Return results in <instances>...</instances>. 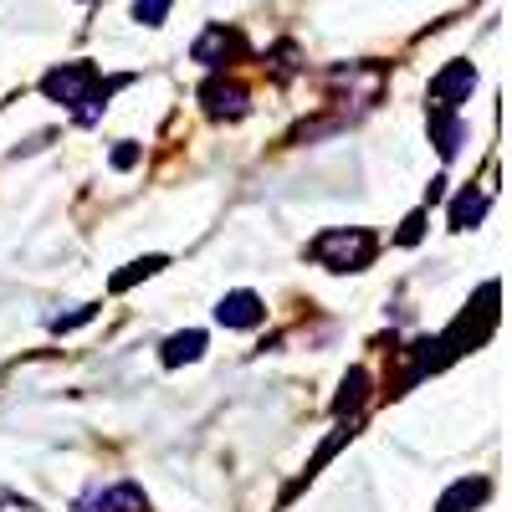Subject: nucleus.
<instances>
[{
  "label": "nucleus",
  "instance_id": "9b49d317",
  "mask_svg": "<svg viewBox=\"0 0 512 512\" xmlns=\"http://www.w3.org/2000/svg\"><path fill=\"white\" fill-rule=\"evenodd\" d=\"M425 123H431V139H436V149L451 159L456 149H461V118H456V108H431V118H425Z\"/></svg>",
  "mask_w": 512,
  "mask_h": 512
},
{
  "label": "nucleus",
  "instance_id": "a211bd4d",
  "mask_svg": "<svg viewBox=\"0 0 512 512\" xmlns=\"http://www.w3.org/2000/svg\"><path fill=\"white\" fill-rule=\"evenodd\" d=\"M0 512H41L36 502H21V497H11V492H0Z\"/></svg>",
  "mask_w": 512,
  "mask_h": 512
},
{
  "label": "nucleus",
  "instance_id": "423d86ee",
  "mask_svg": "<svg viewBox=\"0 0 512 512\" xmlns=\"http://www.w3.org/2000/svg\"><path fill=\"white\" fill-rule=\"evenodd\" d=\"M200 98H205V108L216 113V118H241L251 103H246V88L241 82H231V77H210L205 88H200Z\"/></svg>",
  "mask_w": 512,
  "mask_h": 512
},
{
  "label": "nucleus",
  "instance_id": "1a4fd4ad",
  "mask_svg": "<svg viewBox=\"0 0 512 512\" xmlns=\"http://www.w3.org/2000/svg\"><path fill=\"white\" fill-rule=\"evenodd\" d=\"M487 205H492V190H472V185H466L456 200H451V231H472L482 216H487Z\"/></svg>",
  "mask_w": 512,
  "mask_h": 512
},
{
  "label": "nucleus",
  "instance_id": "f03ea898",
  "mask_svg": "<svg viewBox=\"0 0 512 512\" xmlns=\"http://www.w3.org/2000/svg\"><path fill=\"white\" fill-rule=\"evenodd\" d=\"M93 88H98L93 62H67V67H52L47 77H41V93H47L52 103H62V108H77V113L93 98Z\"/></svg>",
  "mask_w": 512,
  "mask_h": 512
},
{
  "label": "nucleus",
  "instance_id": "9d476101",
  "mask_svg": "<svg viewBox=\"0 0 512 512\" xmlns=\"http://www.w3.org/2000/svg\"><path fill=\"white\" fill-rule=\"evenodd\" d=\"M492 497V482L487 477H461L456 487H446V497L436 502V512H466V507H482Z\"/></svg>",
  "mask_w": 512,
  "mask_h": 512
},
{
  "label": "nucleus",
  "instance_id": "dca6fc26",
  "mask_svg": "<svg viewBox=\"0 0 512 512\" xmlns=\"http://www.w3.org/2000/svg\"><path fill=\"white\" fill-rule=\"evenodd\" d=\"M420 236H425V210H415V216H405V226H400V236H395V241H400V246H415Z\"/></svg>",
  "mask_w": 512,
  "mask_h": 512
},
{
  "label": "nucleus",
  "instance_id": "20e7f679",
  "mask_svg": "<svg viewBox=\"0 0 512 512\" xmlns=\"http://www.w3.org/2000/svg\"><path fill=\"white\" fill-rule=\"evenodd\" d=\"M77 512H149V497L134 487V482H113V487H98L77 502Z\"/></svg>",
  "mask_w": 512,
  "mask_h": 512
},
{
  "label": "nucleus",
  "instance_id": "2eb2a0df",
  "mask_svg": "<svg viewBox=\"0 0 512 512\" xmlns=\"http://www.w3.org/2000/svg\"><path fill=\"white\" fill-rule=\"evenodd\" d=\"M93 318H98V303H82V308H72V313H57V318H52V333H67V328L93 323Z\"/></svg>",
  "mask_w": 512,
  "mask_h": 512
},
{
  "label": "nucleus",
  "instance_id": "ddd939ff",
  "mask_svg": "<svg viewBox=\"0 0 512 512\" xmlns=\"http://www.w3.org/2000/svg\"><path fill=\"white\" fill-rule=\"evenodd\" d=\"M164 267H169V256H139V262H128V272H113L108 292H128L134 282H144V277H154V272H164Z\"/></svg>",
  "mask_w": 512,
  "mask_h": 512
},
{
  "label": "nucleus",
  "instance_id": "f3484780",
  "mask_svg": "<svg viewBox=\"0 0 512 512\" xmlns=\"http://www.w3.org/2000/svg\"><path fill=\"white\" fill-rule=\"evenodd\" d=\"M134 164H139V144H128V139H123V144L113 149V169H134Z\"/></svg>",
  "mask_w": 512,
  "mask_h": 512
},
{
  "label": "nucleus",
  "instance_id": "f257e3e1",
  "mask_svg": "<svg viewBox=\"0 0 512 512\" xmlns=\"http://www.w3.org/2000/svg\"><path fill=\"white\" fill-rule=\"evenodd\" d=\"M374 251H379V236L364 226H333L308 246V256L328 272H364L374 262Z\"/></svg>",
  "mask_w": 512,
  "mask_h": 512
},
{
  "label": "nucleus",
  "instance_id": "6e6552de",
  "mask_svg": "<svg viewBox=\"0 0 512 512\" xmlns=\"http://www.w3.org/2000/svg\"><path fill=\"white\" fill-rule=\"evenodd\" d=\"M205 354V333L200 328H185V333H169L164 349H159V364L164 369H180V364H195Z\"/></svg>",
  "mask_w": 512,
  "mask_h": 512
},
{
  "label": "nucleus",
  "instance_id": "f8f14e48",
  "mask_svg": "<svg viewBox=\"0 0 512 512\" xmlns=\"http://www.w3.org/2000/svg\"><path fill=\"white\" fill-rule=\"evenodd\" d=\"M369 400V374L364 369H349L344 374V390L333 400V415H359V405Z\"/></svg>",
  "mask_w": 512,
  "mask_h": 512
},
{
  "label": "nucleus",
  "instance_id": "7ed1b4c3",
  "mask_svg": "<svg viewBox=\"0 0 512 512\" xmlns=\"http://www.w3.org/2000/svg\"><path fill=\"white\" fill-rule=\"evenodd\" d=\"M472 88H477V67H472V62H451V67H441V72L431 77L436 108H461L466 98H472Z\"/></svg>",
  "mask_w": 512,
  "mask_h": 512
},
{
  "label": "nucleus",
  "instance_id": "4468645a",
  "mask_svg": "<svg viewBox=\"0 0 512 512\" xmlns=\"http://www.w3.org/2000/svg\"><path fill=\"white\" fill-rule=\"evenodd\" d=\"M169 6H175V0H134V21L139 26H159L169 16Z\"/></svg>",
  "mask_w": 512,
  "mask_h": 512
},
{
  "label": "nucleus",
  "instance_id": "39448f33",
  "mask_svg": "<svg viewBox=\"0 0 512 512\" xmlns=\"http://www.w3.org/2000/svg\"><path fill=\"white\" fill-rule=\"evenodd\" d=\"M267 318V303L256 292H246V287H236V292H226L221 303H216V323L221 328H256Z\"/></svg>",
  "mask_w": 512,
  "mask_h": 512
},
{
  "label": "nucleus",
  "instance_id": "0eeeda50",
  "mask_svg": "<svg viewBox=\"0 0 512 512\" xmlns=\"http://www.w3.org/2000/svg\"><path fill=\"white\" fill-rule=\"evenodd\" d=\"M236 52H246V41L236 36V31H226V26H210L195 47H190V57L195 62H205V67H221L226 57H236Z\"/></svg>",
  "mask_w": 512,
  "mask_h": 512
}]
</instances>
